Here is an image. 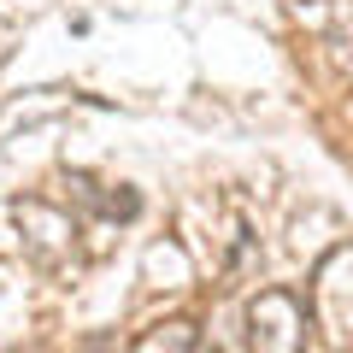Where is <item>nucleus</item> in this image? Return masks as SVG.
<instances>
[{
	"label": "nucleus",
	"instance_id": "1",
	"mask_svg": "<svg viewBox=\"0 0 353 353\" xmlns=\"http://www.w3.org/2000/svg\"><path fill=\"white\" fill-rule=\"evenodd\" d=\"M248 347L253 353H306V312L289 289H265L248 306Z\"/></svg>",
	"mask_w": 353,
	"mask_h": 353
},
{
	"label": "nucleus",
	"instance_id": "2",
	"mask_svg": "<svg viewBox=\"0 0 353 353\" xmlns=\"http://www.w3.org/2000/svg\"><path fill=\"white\" fill-rule=\"evenodd\" d=\"M201 347V336H194V324H183V318H171V324H153L148 336L136 341L130 353H194Z\"/></svg>",
	"mask_w": 353,
	"mask_h": 353
}]
</instances>
